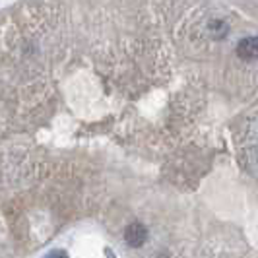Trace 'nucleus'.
Returning <instances> with one entry per match:
<instances>
[{
  "label": "nucleus",
  "instance_id": "f257e3e1",
  "mask_svg": "<svg viewBox=\"0 0 258 258\" xmlns=\"http://www.w3.org/2000/svg\"><path fill=\"white\" fill-rule=\"evenodd\" d=\"M146 237H148V231H146V227L142 223H132L124 231V239H126V243L130 246H142Z\"/></svg>",
  "mask_w": 258,
  "mask_h": 258
},
{
  "label": "nucleus",
  "instance_id": "f03ea898",
  "mask_svg": "<svg viewBox=\"0 0 258 258\" xmlns=\"http://www.w3.org/2000/svg\"><path fill=\"white\" fill-rule=\"evenodd\" d=\"M256 39L250 37V39H245V41H241V45H239V56H243V58H256Z\"/></svg>",
  "mask_w": 258,
  "mask_h": 258
}]
</instances>
